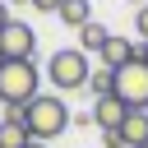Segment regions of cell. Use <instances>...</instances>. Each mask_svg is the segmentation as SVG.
Wrapping results in <instances>:
<instances>
[{
	"label": "cell",
	"instance_id": "obj_1",
	"mask_svg": "<svg viewBox=\"0 0 148 148\" xmlns=\"http://www.w3.org/2000/svg\"><path fill=\"white\" fill-rule=\"evenodd\" d=\"M23 125L32 134V143H51L69 130V106L56 97V92H37L28 106H23Z\"/></svg>",
	"mask_w": 148,
	"mask_h": 148
},
{
	"label": "cell",
	"instance_id": "obj_2",
	"mask_svg": "<svg viewBox=\"0 0 148 148\" xmlns=\"http://www.w3.org/2000/svg\"><path fill=\"white\" fill-rule=\"evenodd\" d=\"M42 74H37V65L32 60H5L0 65V102L9 106V111H18V106H28L42 88Z\"/></svg>",
	"mask_w": 148,
	"mask_h": 148
},
{
	"label": "cell",
	"instance_id": "obj_3",
	"mask_svg": "<svg viewBox=\"0 0 148 148\" xmlns=\"http://www.w3.org/2000/svg\"><path fill=\"white\" fill-rule=\"evenodd\" d=\"M88 74H92V65H88V56L79 51V46H65V51H51V60H46V79L60 88V92H74V88H88Z\"/></svg>",
	"mask_w": 148,
	"mask_h": 148
},
{
	"label": "cell",
	"instance_id": "obj_4",
	"mask_svg": "<svg viewBox=\"0 0 148 148\" xmlns=\"http://www.w3.org/2000/svg\"><path fill=\"white\" fill-rule=\"evenodd\" d=\"M116 97L130 111H148V60H130L125 69H116Z\"/></svg>",
	"mask_w": 148,
	"mask_h": 148
},
{
	"label": "cell",
	"instance_id": "obj_5",
	"mask_svg": "<svg viewBox=\"0 0 148 148\" xmlns=\"http://www.w3.org/2000/svg\"><path fill=\"white\" fill-rule=\"evenodd\" d=\"M32 51H37V32L23 18H9L0 28V60H32Z\"/></svg>",
	"mask_w": 148,
	"mask_h": 148
},
{
	"label": "cell",
	"instance_id": "obj_6",
	"mask_svg": "<svg viewBox=\"0 0 148 148\" xmlns=\"http://www.w3.org/2000/svg\"><path fill=\"white\" fill-rule=\"evenodd\" d=\"M125 111H130V106H125L116 92H111V97H97V102H92V125H102V134H116L120 120H125Z\"/></svg>",
	"mask_w": 148,
	"mask_h": 148
},
{
	"label": "cell",
	"instance_id": "obj_7",
	"mask_svg": "<svg viewBox=\"0 0 148 148\" xmlns=\"http://www.w3.org/2000/svg\"><path fill=\"white\" fill-rule=\"evenodd\" d=\"M130 60H139V46H134L130 37H116V32H111V42L102 46V69L116 74V69H125Z\"/></svg>",
	"mask_w": 148,
	"mask_h": 148
},
{
	"label": "cell",
	"instance_id": "obj_8",
	"mask_svg": "<svg viewBox=\"0 0 148 148\" xmlns=\"http://www.w3.org/2000/svg\"><path fill=\"white\" fill-rule=\"evenodd\" d=\"M116 139H120L125 148H143V143H148V111H125Z\"/></svg>",
	"mask_w": 148,
	"mask_h": 148
},
{
	"label": "cell",
	"instance_id": "obj_9",
	"mask_svg": "<svg viewBox=\"0 0 148 148\" xmlns=\"http://www.w3.org/2000/svg\"><path fill=\"white\" fill-rule=\"evenodd\" d=\"M56 18H60L65 28H74V32H79V28H88V23H92V5H88V0H60Z\"/></svg>",
	"mask_w": 148,
	"mask_h": 148
},
{
	"label": "cell",
	"instance_id": "obj_10",
	"mask_svg": "<svg viewBox=\"0 0 148 148\" xmlns=\"http://www.w3.org/2000/svg\"><path fill=\"white\" fill-rule=\"evenodd\" d=\"M106 42H111V28H102L97 18H92L88 28H79V51H83V56H102Z\"/></svg>",
	"mask_w": 148,
	"mask_h": 148
},
{
	"label": "cell",
	"instance_id": "obj_11",
	"mask_svg": "<svg viewBox=\"0 0 148 148\" xmlns=\"http://www.w3.org/2000/svg\"><path fill=\"white\" fill-rule=\"evenodd\" d=\"M28 143H32L28 125H23V120H5V116H0V148H28Z\"/></svg>",
	"mask_w": 148,
	"mask_h": 148
},
{
	"label": "cell",
	"instance_id": "obj_12",
	"mask_svg": "<svg viewBox=\"0 0 148 148\" xmlns=\"http://www.w3.org/2000/svg\"><path fill=\"white\" fill-rule=\"evenodd\" d=\"M88 88H92V102H97V97H111V92H116V74H111V69H92V74H88Z\"/></svg>",
	"mask_w": 148,
	"mask_h": 148
},
{
	"label": "cell",
	"instance_id": "obj_13",
	"mask_svg": "<svg viewBox=\"0 0 148 148\" xmlns=\"http://www.w3.org/2000/svg\"><path fill=\"white\" fill-rule=\"evenodd\" d=\"M134 32L148 42V5H139V9H134Z\"/></svg>",
	"mask_w": 148,
	"mask_h": 148
},
{
	"label": "cell",
	"instance_id": "obj_14",
	"mask_svg": "<svg viewBox=\"0 0 148 148\" xmlns=\"http://www.w3.org/2000/svg\"><path fill=\"white\" fill-rule=\"evenodd\" d=\"M28 5H32V9H42V14H56V9H60V0H28Z\"/></svg>",
	"mask_w": 148,
	"mask_h": 148
},
{
	"label": "cell",
	"instance_id": "obj_15",
	"mask_svg": "<svg viewBox=\"0 0 148 148\" xmlns=\"http://www.w3.org/2000/svg\"><path fill=\"white\" fill-rule=\"evenodd\" d=\"M102 148H125V143H120L116 134H106V143H102Z\"/></svg>",
	"mask_w": 148,
	"mask_h": 148
},
{
	"label": "cell",
	"instance_id": "obj_16",
	"mask_svg": "<svg viewBox=\"0 0 148 148\" xmlns=\"http://www.w3.org/2000/svg\"><path fill=\"white\" fill-rule=\"evenodd\" d=\"M5 23H9V5L0 0V28H5Z\"/></svg>",
	"mask_w": 148,
	"mask_h": 148
},
{
	"label": "cell",
	"instance_id": "obj_17",
	"mask_svg": "<svg viewBox=\"0 0 148 148\" xmlns=\"http://www.w3.org/2000/svg\"><path fill=\"white\" fill-rule=\"evenodd\" d=\"M139 56H143V60H148V42H143V46H139Z\"/></svg>",
	"mask_w": 148,
	"mask_h": 148
},
{
	"label": "cell",
	"instance_id": "obj_18",
	"mask_svg": "<svg viewBox=\"0 0 148 148\" xmlns=\"http://www.w3.org/2000/svg\"><path fill=\"white\" fill-rule=\"evenodd\" d=\"M5 5H28V0H5Z\"/></svg>",
	"mask_w": 148,
	"mask_h": 148
},
{
	"label": "cell",
	"instance_id": "obj_19",
	"mask_svg": "<svg viewBox=\"0 0 148 148\" xmlns=\"http://www.w3.org/2000/svg\"><path fill=\"white\" fill-rule=\"evenodd\" d=\"M28 148H46V143H28Z\"/></svg>",
	"mask_w": 148,
	"mask_h": 148
},
{
	"label": "cell",
	"instance_id": "obj_20",
	"mask_svg": "<svg viewBox=\"0 0 148 148\" xmlns=\"http://www.w3.org/2000/svg\"><path fill=\"white\" fill-rule=\"evenodd\" d=\"M134 5H148V0H134Z\"/></svg>",
	"mask_w": 148,
	"mask_h": 148
},
{
	"label": "cell",
	"instance_id": "obj_21",
	"mask_svg": "<svg viewBox=\"0 0 148 148\" xmlns=\"http://www.w3.org/2000/svg\"><path fill=\"white\" fill-rule=\"evenodd\" d=\"M143 148H148V143H143Z\"/></svg>",
	"mask_w": 148,
	"mask_h": 148
},
{
	"label": "cell",
	"instance_id": "obj_22",
	"mask_svg": "<svg viewBox=\"0 0 148 148\" xmlns=\"http://www.w3.org/2000/svg\"><path fill=\"white\" fill-rule=\"evenodd\" d=\"M0 65H5V60H0Z\"/></svg>",
	"mask_w": 148,
	"mask_h": 148
}]
</instances>
